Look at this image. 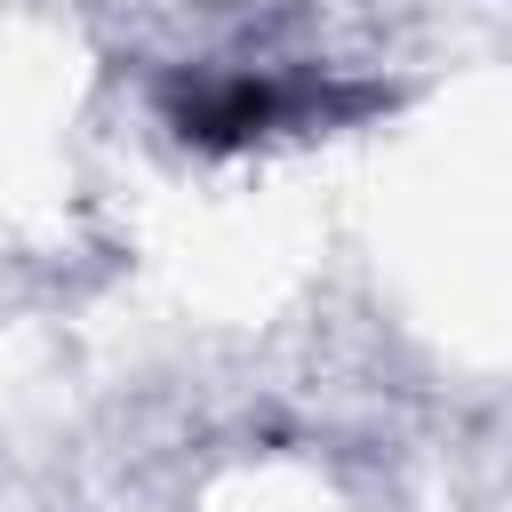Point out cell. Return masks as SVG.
Here are the masks:
<instances>
[{
	"label": "cell",
	"mask_w": 512,
	"mask_h": 512,
	"mask_svg": "<svg viewBox=\"0 0 512 512\" xmlns=\"http://www.w3.org/2000/svg\"><path fill=\"white\" fill-rule=\"evenodd\" d=\"M168 112H176V128H184L192 144H208V152H232V144L264 136V128L288 112V96H280L272 80H248V72H232V80H184V88L168 96Z\"/></svg>",
	"instance_id": "cell-1"
}]
</instances>
